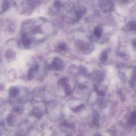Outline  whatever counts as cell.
Masks as SVG:
<instances>
[{"label":"cell","instance_id":"obj_1","mask_svg":"<svg viewBox=\"0 0 136 136\" xmlns=\"http://www.w3.org/2000/svg\"><path fill=\"white\" fill-rule=\"evenodd\" d=\"M52 66L56 70H60L63 67V62L59 58H55L52 62Z\"/></svg>","mask_w":136,"mask_h":136},{"label":"cell","instance_id":"obj_2","mask_svg":"<svg viewBox=\"0 0 136 136\" xmlns=\"http://www.w3.org/2000/svg\"><path fill=\"white\" fill-rule=\"evenodd\" d=\"M104 3H101V8L103 10H109L113 7V4L111 1H102Z\"/></svg>","mask_w":136,"mask_h":136},{"label":"cell","instance_id":"obj_3","mask_svg":"<svg viewBox=\"0 0 136 136\" xmlns=\"http://www.w3.org/2000/svg\"><path fill=\"white\" fill-rule=\"evenodd\" d=\"M60 83L63 85L65 94L68 95L70 94L71 92V87L67 82V80L64 79H62V80L60 81Z\"/></svg>","mask_w":136,"mask_h":136},{"label":"cell","instance_id":"obj_4","mask_svg":"<svg viewBox=\"0 0 136 136\" xmlns=\"http://www.w3.org/2000/svg\"><path fill=\"white\" fill-rule=\"evenodd\" d=\"M19 89L17 87L13 86L10 88L9 90V95L11 97L15 98L19 95Z\"/></svg>","mask_w":136,"mask_h":136},{"label":"cell","instance_id":"obj_5","mask_svg":"<svg viewBox=\"0 0 136 136\" xmlns=\"http://www.w3.org/2000/svg\"><path fill=\"white\" fill-rule=\"evenodd\" d=\"M32 114L35 117H36L37 118H40L42 115V112L41 110L40 109L38 108H35L33 110L32 112Z\"/></svg>","mask_w":136,"mask_h":136},{"label":"cell","instance_id":"obj_6","mask_svg":"<svg viewBox=\"0 0 136 136\" xmlns=\"http://www.w3.org/2000/svg\"><path fill=\"white\" fill-rule=\"evenodd\" d=\"M94 34L97 38H99L102 34V29L100 26H97L94 29Z\"/></svg>","mask_w":136,"mask_h":136},{"label":"cell","instance_id":"obj_7","mask_svg":"<svg viewBox=\"0 0 136 136\" xmlns=\"http://www.w3.org/2000/svg\"><path fill=\"white\" fill-rule=\"evenodd\" d=\"M136 118V113H135V112H133L131 115V117L130 118L129 123H130L132 125H135Z\"/></svg>","mask_w":136,"mask_h":136},{"label":"cell","instance_id":"obj_8","mask_svg":"<svg viewBox=\"0 0 136 136\" xmlns=\"http://www.w3.org/2000/svg\"><path fill=\"white\" fill-rule=\"evenodd\" d=\"M108 59V53L107 52L104 51L101 53V55L100 60L102 62H104L107 61Z\"/></svg>","mask_w":136,"mask_h":136},{"label":"cell","instance_id":"obj_9","mask_svg":"<svg viewBox=\"0 0 136 136\" xmlns=\"http://www.w3.org/2000/svg\"><path fill=\"white\" fill-rule=\"evenodd\" d=\"M85 12V10H81H81H78L76 11V12H75V15H76L77 19L79 20L80 19Z\"/></svg>","mask_w":136,"mask_h":136},{"label":"cell","instance_id":"obj_10","mask_svg":"<svg viewBox=\"0 0 136 136\" xmlns=\"http://www.w3.org/2000/svg\"><path fill=\"white\" fill-rule=\"evenodd\" d=\"M128 26L130 31H135L136 29V23L135 22H130L128 24Z\"/></svg>","mask_w":136,"mask_h":136},{"label":"cell","instance_id":"obj_11","mask_svg":"<svg viewBox=\"0 0 136 136\" xmlns=\"http://www.w3.org/2000/svg\"><path fill=\"white\" fill-rule=\"evenodd\" d=\"M84 107V105H80L78 106L77 107H76V108L73 109V111L75 112H79V111H81Z\"/></svg>","mask_w":136,"mask_h":136},{"label":"cell","instance_id":"obj_12","mask_svg":"<svg viewBox=\"0 0 136 136\" xmlns=\"http://www.w3.org/2000/svg\"><path fill=\"white\" fill-rule=\"evenodd\" d=\"M59 48L62 50H66V47L65 46V45L63 44H60L59 46Z\"/></svg>","mask_w":136,"mask_h":136},{"label":"cell","instance_id":"obj_13","mask_svg":"<svg viewBox=\"0 0 136 136\" xmlns=\"http://www.w3.org/2000/svg\"><path fill=\"white\" fill-rule=\"evenodd\" d=\"M61 3L59 1H56L54 2V6L57 8H59L61 6Z\"/></svg>","mask_w":136,"mask_h":136},{"label":"cell","instance_id":"obj_14","mask_svg":"<svg viewBox=\"0 0 136 136\" xmlns=\"http://www.w3.org/2000/svg\"><path fill=\"white\" fill-rule=\"evenodd\" d=\"M70 136V135H67V136Z\"/></svg>","mask_w":136,"mask_h":136}]
</instances>
